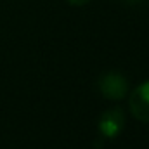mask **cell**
<instances>
[{"instance_id":"6","label":"cell","mask_w":149,"mask_h":149,"mask_svg":"<svg viewBox=\"0 0 149 149\" xmlns=\"http://www.w3.org/2000/svg\"><path fill=\"white\" fill-rule=\"evenodd\" d=\"M148 2H149V0H148Z\"/></svg>"},{"instance_id":"2","label":"cell","mask_w":149,"mask_h":149,"mask_svg":"<svg viewBox=\"0 0 149 149\" xmlns=\"http://www.w3.org/2000/svg\"><path fill=\"white\" fill-rule=\"evenodd\" d=\"M123 127H125V114L120 108L108 109L99 120V132L108 139H114L116 135H120Z\"/></svg>"},{"instance_id":"1","label":"cell","mask_w":149,"mask_h":149,"mask_svg":"<svg viewBox=\"0 0 149 149\" xmlns=\"http://www.w3.org/2000/svg\"><path fill=\"white\" fill-rule=\"evenodd\" d=\"M99 90H101V94L104 97L120 101V99H123L127 95L128 83H127L125 76L111 71V73H106L104 76H101V80H99Z\"/></svg>"},{"instance_id":"5","label":"cell","mask_w":149,"mask_h":149,"mask_svg":"<svg viewBox=\"0 0 149 149\" xmlns=\"http://www.w3.org/2000/svg\"><path fill=\"white\" fill-rule=\"evenodd\" d=\"M125 2H127V3H141L142 0H125Z\"/></svg>"},{"instance_id":"3","label":"cell","mask_w":149,"mask_h":149,"mask_svg":"<svg viewBox=\"0 0 149 149\" xmlns=\"http://www.w3.org/2000/svg\"><path fill=\"white\" fill-rule=\"evenodd\" d=\"M130 111L132 114L141 120L149 123V81L139 85L137 88H134V92L130 94Z\"/></svg>"},{"instance_id":"4","label":"cell","mask_w":149,"mask_h":149,"mask_svg":"<svg viewBox=\"0 0 149 149\" xmlns=\"http://www.w3.org/2000/svg\"><path fill=\"white\" fill-rule=\"evenodd\" d=\"M71 5H83V3H87V2H90V0H68Z\"/></svg>"}]
</instances>
